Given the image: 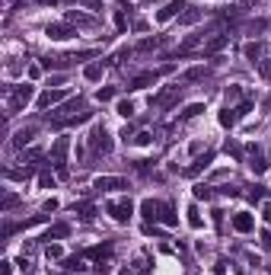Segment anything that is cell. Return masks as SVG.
Segmentation results:
<instances>
[{
    "mask_svg": "<svg viewBox=\"0 0 271 275\" xmlns=\"http://www.w3.org/2000/svg\"><path fill=\"white\" fill-rule=\"evenodd\" d=\"M249 109H252V103H243V106H236V109H230V106H227V109L220 112V125H223V128H233Z\"/></svg>",
    "mask_w": 271,
    "mask_h": 275,
    "instance_id": "5",
    "label": "cell"
},
{
    "mask_svg": "<svg viewBox=\"0 0 271 275\" xmlns=\"http://www.w3.org/2000/svg\"><path fill=\"white\" fill-rule=\"evenodd\" d=\"M239 275H246V272H239Z\"/></svg>",
    "mask_w": 271,
    "mask_h": 275,
    "instance_id": "58",
    "label": "cell"
},
{
    "mask_svg": "<svg viewBox=\"0 0 271 275\" xmlns=\"http://www.w3.org/2000/svg\"><path fill=\"white\" fill-rule=\"evenodd\" d=\"M243 52H246V58H249L252 64H258V58H262V45H258V42H249Z\"/></svg>",
    "mask_w": 271,
    "mask_h": 275,
    "instance_id": "25",
    "label": "cell"
},
{
    "mask_svg": "<svg viewBox=\"0 0 271 275\" xmlns=\"http://www.w3.org/2000/svg\"><path fill=\"white\" fill-rule=\"evenodd\" d=\"M210 163H214V154H210V151H207V154H204V157H195V160H192V166H185V176H198V173H201V170H207V166H210Z\"/></svg>",
    "mask_w": 271,
    "mask_h": 275,
    "instance_id": "15",
    "label": "cell"
},
{
    "mask_svg": "<svg viewBox=\"0 0 271 275\" xmlns=\"http://www.w3.org/2000/svg\"><path fill=\"white\" fill-rule=\"evenodd\" d=\"M39 157H42V151H39V147H32V151L26 154V160H39Z\"/></svg>",
    "mask_w": 271,
    "mask_h": 275,
    "instance_id": "51",
    "label": "cell"
},
{
    "mask_svg": "<svg viewBox=\"0 0 271 275\" xmlns=\"http://www.w3.org/2000/svg\"><path fill=\"white\" fill-rule=\"evenodd\" d=\"M109 256H112V243H102V246H89L86 253H83V259H96V262H109Z\"/></svg>",
    "mask_w": 271,
    "mask_h": 275,
    "instance_id": "16",
    "label": "cell"
},
{
    "mask_svg": "<svg viewBox=\"0 0 271 275\" xmlns=\"http://www.w3.org/2000/svg\"><path fill=\"white\" fill-rule=\"evenodd\" d=\"M67 147H70V141H67V138H57V141H54V147H51V163L57 166V176H67V163H64Z\"/></svg>",
    "mask_w": 271,
    "mask_h": 275,
    "instance_id": "4",
    "label": "cell"
},
{
    "mask_svg": "<svg viewBox=\"0 0 271 275\" xmlns=\"http://www.w3.org/2000/svg\"><path fill=\"white\" fill-rule=\"evenodd\" d=\"M265 26H268V22H265V19H252V22H249V32H262Z\"/></svg>",
    "mask_w": 271,
    "mask_h": 275,
    "instance_id": "47",
    "label": "cell"
},
{
    "mask_svg": "<svg viewBox=\"0 0 271 275\" xmlns=\"http://www.w3.org/2000/svg\"><path fill=\"white\" fill-rule=\"evenodd\" d=\"M74 214H80V218H83V221H89L93 214H96V208H93L89 202H77V205H74Z\"/></svg>",
    "mask_w": 271,
    "mask_h": 275,
    "instance_id": "24",
    "label": "cell"
},
{
    "mask_svg": "<svg viewBox=\"0 0 271 275\" xmlns=\"http://www.w3.org/2000/svg\"><path fill=\"white\" fill-rule=\"evenodd\" d=\"M233 227H236L239 234H249L252 227H255V221H252L249 211H239V214H233Z\"/></svg>",
    "mask_w": 271,
    "mask_h": 275,
    "instance_id": "17",
    "label": "cell"
},
{
    "mask_svg": "<svg viewBox=\"0 0 271 275\" xmlns=\"http://www.w3.org/2000/svg\"><path fill=\"white\" fill-rule=\"evenodd\" d=\"M204 77V67H192V70H185V83H195V80H201Z\"/></svg>",
    "mask_w": 271,
    "mask_h": 275,
    "instance_id": "34",
    "label": "cell"
},
{
    "mask_svg": "<svg viewBox=\"0 0 271 275\" xmlns=\"http://www.w3.org/2000/svg\"><path fill=\"white\" fill-rule=\"evenodd\" d=\"M210 195H214V192H210L207 186H195V198H204V202H207Z\"/></svg>",
    "mask_w": 271,
    "mask_h": 275,
    "instance_id": "44",
    "label": "cell"
},
{
    "mask_svg": "<svg viewBox=\"0 0 271 275\" xmlns=\"http://www.w3.org/2000/svg\"><path fill=\"white\" fill-rule=\"evenodd\" d=\"M115 93H118L115 87H102V90H96V99L99 103H109V99H115Z\"/></svg>",
    "mask_w": 271,
    "mask_h": 275,
    "instance_id": "30",
    "label": "cell"
},
{
    "mask_svg": "<svg viewBox=\"0 0 271 275\" xmlns=\"http://www.w3.org/2000/svg\"><path fill=\"white\" fill-rule=\"evenodd\" d=\"M262 218H265V221H268V224H271V202H268V205H265V208H262Z\"/></svg>",
    "mask_w": 271,
    "mask_h": 275,
    "instance_id": "54",
    "label": "cell"
},
{
    "mask_svg": "<svg viewBox=\"0 0 271 275\" xmlns=\"http://www.w3.org/2000/svg\"><path fill=\"white\" fill-rule=\"evenodd\" d=\"M67 234H70V227H67V224H54L51 231L45 234V240H57V237H67Z\"/></svg>",
    "mask_w": 271,
    "mask_h": 275,
    "instance_id": "27",
    "label": "cell"
},
{
    "mask_svg": "<svg viewBox=\"0 0 271 275\" xmlns=\"http://www.w3.org/2000/svg\"><path fill=\"white\" fill-rule=\"evenodd\" d=\"M198 45H204V32H198V35H188V39L175 48V55H188V52H195Z\"/></svg>",
    "mask_w": 271,
    "mask_h": 275,
    "instance_id": "18",
    "label": "cell"
},
{
    "mask_svg": "<svg viewBox=\"0 0 271 275\" xmlns=\"http://www.w3.org/2000/svg\"><path fill=\"white\" fill-rule=\"evenodd\" d=\"M0 272H4V275H10V272H13V262H0Z\"/></svg>",
    "mask_w": 271,
    "mask_h": 275,
    "instance_id": "53",
    "label": "cell"
},
{
    "mask_svg": "<svg viewBox=\"0 0 271 275\" xmlns=\"http://www.w3.org/2000/svg\"><path fill=\"white\" fill-rule=\"evenodd\" d=\"M89 147H93V154H112V138H109V131H105V125H93Z\"/></svg>",
    "mask_w": 271,
    "mask_h": 275,
    "instance_id": "2",
    "label": "cell"
},
{
    "mask_svg": "<svg viewBox=\"0 0 271 275\" xmlns=\"http://www.w3.org/2000/svg\"><path fill=\"white\" fill-rule=\"evenodd\" d=\"M45 211H57V198H48V202H45Z\"/></svg>",
    "mask_w": 271,
    "mask_h": 275,
    "instance_id": "52",
    "label": "cell"
},
{
    "mask_svg": "<svg viewBox=\"0 0 271 275\" xmlns=\"http://www.w3.org/2000/svg\"><path fill=\"white\" fill-rule=\"evenodd\" d=\"M230 45V35H214L210 42H204V55H217Z\"/></svg>",
    "mask_w": 271,
    "mask_h": 275,
    "instance_id": "19",
    "label": "cell"
},
{
    "mask_svg": "<svg viewBox=\"0 0 271 275\" xmlns=\"http://www.w3.org/2000/svg\"><path fill=\"white\" fill-rule=\"evenodd\" d=\"M249 170H252L255 176H262V173L268 170V163H265V157H262V151H258V144H249Z\"/></svg>",
    "mask_w": 271,
    "mask_h": 275,
    "instance_id": "13",
    "label": "cell"
},
{
    "mask_svg": "<svg viewBox=\"0 0 271 275\" xmlns=\"http://www.w3.org/2000/svg\"><path fill=\"white\" fill-rule=\"evenodd\" d=\"M157 45H160V39H144V42L137 45V52H153Z\"/></svg>",
    "mask_w": 271,
    "mask_h": 275,
    "instance_id": "40",
    "label": "cell"
},
{
    "mask_svg": "<svg viewBox=\"0 0 271 275\" xmlns=\"http://www.w3.org/2000/svg\"><path fill=\"white\" fill-rule=\"evenodd\" d=\"M67 22H70V26H74V22H77V26H93L89 16H80V13H74V10H67Z\"/></svg>",
    "mask_w": 271,
    "mask_h": 275,
    "instance_id": "28",
    "label": "cell"
},
{
    "mask_svg": "<svg viewBox=\"0 0 271 275\" xmlns=\"http://www.w3.org/2000/svg\"><path fill=\"white\" fill-rule=\"evenodd\" d=\"M45 256H48V259H64V249L57 243H48V246H45Z\"/></svg>",
    "mask_w": 271,
    "mask_h": 275,
    "instance_id": "32",
    "label": "cell"
},
{
    "mask_svg": "<svg viewBox=\"0 0 271 275\" xmlns=\"http://www.w3.org/2000/svg\"><path fill=\"white\" fill-rule=\"evenodd\" d=\"M67 99H70L67 90H48V93H42L35 103H39V109H51V106H61V103H67Z\"/></svg>",
    "mask_w": 271,
    "mask_h": 275,
    "instance_id": "6",
    "label": "cell"
},
{
    "mask_svg": "<svg viewBox=\"0 0 271 275\" xmlns=\"http://www.w3.org/2000/svg\"><path fill=\"white\" fill-rule=\"evenodd\" d=\"M70 112H83V103H80V99H67V103H61V106H57V112H51V122H54V125L64 122V118H70Z\"/></svg>",
    "mask_w": 271,
    "mask_h": 275,
    "instance_id": "9",
    "label": "cell"
},
{
    "mask_svg": "<svg viewBox=\"0 0 271 275\" xmlns=\"http://www.w3.org/2000/svg\"><path fill=\"white\" fill-rule=\"evenodd\" d=\"M32 96H35V87L32 83H22V87H13L10 90V99H7V115H16V112H22L26 106L32 103Z\"/></svg>",
    "mask_w": 271,
    "mask_h": 275,
    "instance_id": "1",
    "label": "cell"
},
{
    "mask_svg": "<svg viewBox=\"0 0 271 275\" xmlns=\"http://www.w3.org/2000/svg\"><path fill=\"white\" fill-rule=\"evenodd\" d=\"M39 4H54V0H39Z\"/></svg>",
    "mask_w": 271,
    "mask_h": 275,
    "instance_id": "56",
    "label": "cell"
},
{
    "mask_svg": "<svg viewBox=\"0 0 271 275\" xmlns=\"http://www.w3.org/2000/svg\"><path fill=\"white\" fill-rule=\"evenodd\" d=\"M223 96H227V106H230V99H239V87H227Z\"/></svg>",
    "mask_w": 271,
    "mask_h": 275,
    "instance_id": "46",
    "label": "cell"
},
{
    "mask_svg": "<svg viewBox=\"0 0 271 275\" xmlns=\"http://www.w3.org/2000/svg\"><path fill=\"white\" fill-rule=\"evenodd\" d=\"M227 154H230V157H236V160H239V157H243V147H239V144H233V141H227Z\"/></svg>",
    "mask_w": 271,
    "mask_h": 275,
    "instance_id": "43",
    "label": "cell"
},
{
    "mask_svg": "<svg viewBox=\"0 0 271 275\" xmlns=\"http://www.w3.org/2000/svg\"><path fill=\"white\" fill-rule=\"evenodd\" d=\"M160 208H163V202H153V198L140 202V214H144V221H160Z\"/></svg>",
    "mask_w": 271,
    "mask_h": 275,
    "instance_id": "14",
    "label": "cell"
},
{
    "mask_svg": "<svg viewBox=\"0 0 271 275\" xmlns=\"http://www.w3.org/2000/svg\"><path fill=\"white\" fill-rule=\"evenodd\" d=\"M70 64V58H48V61H45V67H57V70H64Z\"/></svg>",
    "mask_w": 271,
    "mask_h": 275,
    "instance_id": "37",
    "label": "cell"
},
{
    "mask_svg": "<svg viewBox=\"0 0 271 275\" xmlns=\"http://www.w3.org/2000/svg\"><path fill=\"white\" fill-rule=\"evenodd\" d=\"M93 189H99V192H115V189H128V179H122V176H99L96 183H93Z\"/></svg>",
    "mask_w": 271,
    "mask_h": 275,
    "instance_id": "8",
    "label": "cell"
},
{
    "mask_svg": "<svg viewBox=\"0 0 271 275\" xmlns=\"http://www.w3.org/2000/svg\"><path fill=\"white\" fill-rule=\"evenodd\" d=\"M185 87H169V90H163V93H157V96H150V106H157V109H166V106H172L175 103V96H179Z\"/></svg>",
    "mask_w": 271,
    "mask_h": 275,
    "instance_id": "10",
    "label": "cell"
},
{
    "mask_svg": "<svg viewBox=\"0 0 271 275\" xmlns=\"http://www.w3.org/2000/svg\"><path fill=\"white\" fill-rule=\"evenodd\" d=\"M198 19H201V13H198V10H192V7L182 13V22H185V26H192V22H198Z\"/></svg>",
    "mask_w": 271,
    "mask_h": 275,
    "instance_id": "33",
    "label": "cell"
},
{
    "mask_svg": "<svg viewBox=\"0 0 271 275\" xmlns=\"http://www.w3.org/2000/svg\"><path fill=\"white\" fill-rule=\"evenodd\" d=\"M105 211H109L118 224H128V221H131V214H134V205H131V198H118V202H109Z\"/></svg>",
    "mask_w": 271,
    "mask_h": 275,
    "instance_id": "3",
    "label": "cell"
},
{
    "mask_svg": "<svg viewBox=\"0 0 271 275\" xmlns=\"http://www.w3.org/2000/svg\"><path fill=\"white\" fill-rule=\"evenodd\" d=\"M262 246L271 249V231H262Z\"/></svg>",
    "mask_w": 271,
    "mask_h": 275,
    "instance_id": "50",
    "label": "cell"
},
{
    "mask_svg": "<svg viewBox=\"0 0 271 275\" xmlns=\"http://www.w3.org/2000/svg\"><path fill=\"white\" fill-rule=\"evenodd\" d=\"M64 4H70V0H64Z\"/></svg>",
    "mask_w": 271,
    "mask_h": 275,
    "instance_id": "57",
    "label": "cell"
},
{
    "mask_svg": "<svg viewBox=\"0 0 271 275\" xmlns=\"http://www.w3.org/2000/svg\"><path fill=\"white\" fill-rule=\"evenodd\" d=\"M160 221L166 224V227H175V224H179V214H175L172 205H166V202H163V208H160Z\"/></svg>",
    "mask_w": 271,
    "mask_h": 275,
    "instance_id": "20",
    "label": "cell"
},
{
    "mask_svg": "<svg viewBox=\"0 0 271 275\" xmlns=\"http://www.w3.org/2000/svg\"><path fill=\"white\" fill-rule=\"evenodd\" d=\"M131 141H134V144H140V147H144V144H150V141H153V135H150V131H137V135H134Z\"/></svg>",
    "mask_w": 271,
    "mask_h": 275,
    "instance_id": "39",
    "label": "cell"
},
{
    "mask_svg": "<svg viewBox=\"0 0 271 275\" xmlns=\"http://www.w3.org/2000/svg\"><path fill=\"white\" fill-rule=\"evenodd\" d=\"M32 138H35V128H22V131H16V138H13V147H26Z\"/></svg>",
    "mask_w": 271,
    "mask_h": 275,
    "instance_id": "22",
    "label": "cell"
},
{
    "mask_svg": "<svg viewBox=\"0 0 271 275\" xmlns=\"http://www.w3.org/2000/svg\"><path fill=\"white\" fill-rule=\"evenodd\" d=\"M185 214H188V227H195V231H201V227H204V221H201V214H198V208H195V205L188 208Z\"/></svg>",
    "mask_w": 271,
    "mask_h": 275,
    "instance_id": "26",
    "label": "cell"
},
{
    "mask_svg": "<svg viewBox=\"0 0 271 275\" xmlns=\"http://www.w3.org/2000/svg\"><path fill=\"white\" fill-rule=\"evenodd\" d=\"M182 10H188L185 0H169V4L157 13V22H169V19H175V16H182Z\"/></svg>",
    "mask_w": 271,
    "mask_h": 275,
    "instance_id": "7",
    "label": "cell"
},
{
    "mask_svg": "<svg viewBox=\"0 0 271 275\" xmlns=\"http://www.w3.org/2000/svg\"><path fill=\"white\" fill-rule=\"evenodd\" d=\"M7 179H29L32 176V166H26V170H4Z\"/></svg>",
    "mask_w": 271,
    "mask_h": 275,
    "instance_id": "29",
    "label": "cell"
},
{
    "mask_svg": "<svg viewBox=\"0 0 271 275\" xmlns=\"http://www.w3.org/2000/svg\"><path fill=\"white\" fill-rule=\"evenodd\" d=\"M83 7H89V10H102V0H80Z\"/></svg>",
    "mask_w": 271,
    "mask_h": 275,
    "instance_id": "48",
    "label": "cell"
},
{
    "mask_svg": "<svg viewBox=\"0 0 271 275\" xmlns=\"http://www.w3.org/2000/svg\"><path fill=\"white\" fill-rule=\"evenodd\" d=\"M258 74L265 80H271V61H258Z\"/></svg>",
    "mask_w": 271,
    "mask_h": 275,
    "instance_id": "45",
    "label": "cell"
},
{
    "mask_svg": "<svg viewBox=\"0 0 271 275\" xmlns=\"http://www.w3.org/2000/svg\"><path fill=\"white\" fill-rule=\"evenodd\" d=\"M29 77H32V80H39V77H42V67H39V64H32V67H29Z\"/></svg>",
    "mask_w": 271,
    "mask_h": 275,
    "instance_id": "49",
    "label": "cell"
},
{
    "mask_svg": "<svg viewBox=\"0 0 271 275\" xmlns=\"http://www.w3.org/2000/svg\"><path fill=\"white\" fill-rule=\"evenodd\" d=\"M160 74H166V70H147V74H137L128 90H147V87H153V83L160 80Z\"/></svg>",
    "mask_w": 271,
    "mask_h": 275,
    "instance_id": "12",
    "label": "cell"
},
{
    "mask_svg": "<svg viewBox=\"0 0 271 275\" xmlns=\"http://www.w3.org/2000/svg\"><path fill=\"white\" fill-rule=\"evenodd\" d=\"M249 198H252V202H262V198H265V186H252V189H249Z\"/></svg>",
    "mask_w": 271,
    "mask_h": 275,
    "instance_id": "42",
    "label": "cell"
},
{
    "mask_svg": "<svg viewBox=\"0 0 271 275\" xmlns=\"http://www.w3.org/2000/svg\"><path fill=\"white\" fill-rule=\"evenodd\" d=\"M45 35H48V39H54V42H64V39H70V35H77V32H74V26H70V22H51V26L45 29Z\"/></svg>",
    "mask_w": 271,
    "mask_h": 275,
    "instance_id": "11",
    "label": "cell"
},
{
    "mask_svg": "<svg viewBox=\"0 0 271 275\" xmlns=\"http://www.w3.org/2000/svg\"><path fill=\"white\" fill-rule=\"evenodd\" d=\"M122 275H134V272H131V269H125V272H122Z\"/></svg>",
    "mask_w": 271,
    "mask_h": 275,
    "instance_id": "55",
    "label": "cell"
},
{
    "mask_svg": "<svg viewBox=\"0 0 271 275\" xmlns=\"http://www.w3.org/2000/svg\"><path fill=\"white\" fill-rule=\"evenodd\" d=\"M118 115H125V118H131V115H134V103H128V99H122V103H118Z\"/></svg>",
    "mask_w": 271,
    "mask_h": 275,
    "instance_id": "38",
    "label": "cell"
},
{
    "mask_svg": "<svg viewBox=\"0 0 271 275\" xmlns=\"http://www.w3.org/2000/svg\"><path fill=\"white\" fill-rule=\"evenodd\" d=\"M61 266H64L67 272H83L86 262H83V256H67V259H61Z\"/></svg>",
    "mask_w": 271,
    "mask_h": 275,
    "instance_id": "21",
    "label": "cell"
},
{
    "mask_svg": "<svg viewBox=\"0 0 271 275\" xmlns=\"http://www.w3.org/2000/svg\"><path fill=\"white\" fill-rule=\"evenodd\" d=\"M115 29H118V32L128 29V16H125V10H115Z\"/></svg>",
    "mask_w": 271,
    "mask_h": 275,
    "instance_id": "35",
    "label": "cell"
},
{
    "mask_svg": "<svg viewBox=\"0 0 271 275\" xmlns=\"http://www.w3.org/2000/svg\"><path fill=\"white\" fill-rule=\"evenodd\" d=\"M16 202H19V198H16L13 192H7V195H4V202H0V211H10V208H16Z\"/></svg>",
    "mask_w": 271,
    "mask_h": 275,
    "instance_id": "36",
    "label": "cell"
},
{
    "mask_svg": "<svg viewBox=\"0 0 271 275\" xmlns=\"http://www.w3.org/2000/svg\"><path fill=\"white\" fill-rule=\"evenodd\" d=\"M83 77H86V80H99V77H102V61H99V64H89V67L83 70Z\"/></svg>",
    "mask_w": 271,
    "mask_h": 275,
    "instance_id": "31",
    "label": "cell"
},
{
    "mask_svg": "<svg viewBox=\"0 0 271 275\" xmlns=\"http://www.w3.org/2000/svg\"><path fill=\"white\" fill-rule=\"evenodd\" d=\"M204 112V106L201 103H192V106H185L182 115H179V122H188V118H195V115H201Z\"/></svg>",
    "mask_w": 271,
    "mask_h": 275,
    "instance_id": "23",
    "label": "cell"
},
{
    "mask_svg": "<svg viewBox=\"0 0 271 275\" xmlns=\"http://www.w3.org/2000/svg\"><path fill=\"white\" fill-rule=\"evenodd\" d=\"M39 186H42V189H54V176H51V173H42V176H39Z\"/></svg>",
    "mask_w": 271,
    "mask_h": 275,
    "instance_id": "41",
    "label": "cell"
}]
</instances>
